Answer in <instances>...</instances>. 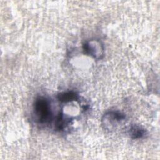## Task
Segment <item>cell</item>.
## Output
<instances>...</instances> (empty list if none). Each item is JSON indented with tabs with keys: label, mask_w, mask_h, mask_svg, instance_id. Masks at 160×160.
Wrapping results in <instances>:
<instances>
[{
	"label": "cell",
	"mask_w": 160,
	"mask_h": 160,
	"mask_svg": "<svg viewBox=\"0 0 160 160\" xmlns=\"http://www.w3.org/2000/svg\"><path fill=\"white\" fill-rule=\"evenodd\" d=\"M34 111L40 123H46L52 119V113L49 102L44 97L41 96L36 99L34 103Z\"/></svg>",
	"instance_id": "6da1fadb"
},
{
	"label": "cell",
	"mask_w": 160,
	"mask_h": 160,
	"mask_svg": "<svg viewBox=\"0 0 160 160\" xmlns=\"http://www.w3.org/2000/svg\"><path fill=\"white\" fill-rule=\"evenodd\" d=\"M78 98V95L73 91L62 92L59 94L58 96V100L62 102H68L72 101H77Z\"/></svg>",
	"instance_id": "7a4b0ae2"
},
{
	"label": "cell",
	"mask_w": 160,
	"mask_h": 160,
	"mask_svg": "<svg viewBox=\"0 0 160 160\" xmlns=\"http://www.w3.org/2000/svg\"><path fill=\"white\" fill-rule=\"evenodd\" d=\"M146 131L144 129L138 126L132 125L129 130V136L132 139H140L145 135Z\"/></svg>",
	"instance_id": "3957f363"
},
{
	"label": "cell",
	"mask_w": 160,
	"mask_h": 160,
	"mask_svg": "<svg viewBox=\"0 0 160 160\" xmlns=\"http://www.w3.org/2000/svg\"><path fill=\"white\" fill-rule=\"evenodd\" d=\"M65 124H66V121L63 116V114L62 113H59V114L57 116L56 120L55 122L56 129L59 131L62 130L64 128Z\"/></svg>",
	"instance_id": "277c9868"
}]
</instances>
